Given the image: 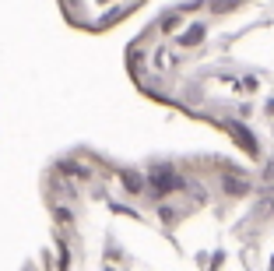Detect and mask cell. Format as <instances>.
Wrapping results in <instances>:
<instances>
[{
	"mask_svg": "<svg viewBox=\"0 0 274 271\" xmlns=\"http://www.w3.org/2000/svg\"><path fill=\"white\" fill-rule=\"evenodd\" d=\"M39 194L57 268H271L274 180L221 155L123 162L77 144L57 155Z\"/></svg>",
	"mask_w": 274,
	"mask_h": 271,
	"instance_id": "obj_1",
	"label": "cell"
},
{
	"mask_svg": "<svg viewBox=\"0 0 274 271\" xmlns=\"http://www.w3.org/2000/svg\"><path fill=\"white\" fill-rule=\"evenodd\" d=\"M148 4L151 0H57V11L70 28L102 35L109 28H120L123 21H130Z\"/></svg>",
	"mask_w": 274,
	"mask_h": 271,
	"instance_id": "obj_2",
	"label": "cell"
}]
</instances>
